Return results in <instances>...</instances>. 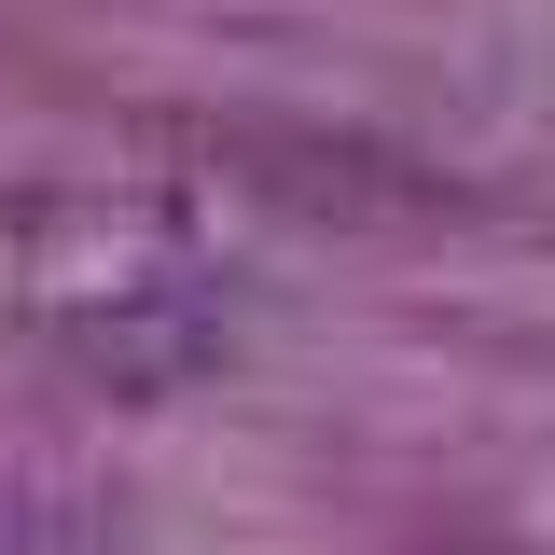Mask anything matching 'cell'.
Masks as SVG:
<instances>
[{
  "mask_svg": "<svg viewBox=\"0 0 555 555\" xmlns=\"http://www.w3.org/2000/svg\"><path fill=\"white\" fill-rule=\"evenodd\" d=\"M0 555H112V500L69 473H0Z\"/></svg>",
  "mask_w": 555,
  "mask_h": 555,
  "instance_id": "3",
  "label": "cell"
},
{
  "mask_svg": "<svg viewBox=\"0 0 555 555\" xmlns=\"http://www.w3.org/2000/svg\"><path fill=\"white\" fill-rule=\"evenodd\" d=\"M222 334H236V320H222V292H208L195 264H139V278H112L56 347H69V375L112 389V403H181L208 361H222Z\"/></svg>",
  "mask_w": 555,
  "mask_h": 555,
  "instance_id": "1",
  "label": "cell"
},
{
  "mask_svg": "<svg viewBox=\"0 0 555 555\" xmlns=\"http://www.w3.org/2000/svg\"><path fill=\"white\" fill-rule=\"evenodd\" d=\"M222 167L250 195L306 208V222H403V208H430V167L375 153V139H320V126H222Z\"/></svg>",
  "mask_w": 555,
  "mask_h": 555,
  "instance_id": "2",
  "label": "cell"
}]
</instances>
